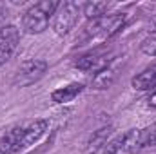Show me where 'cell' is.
<instances>
[{
  "label": "cell",
  "instance_id": "6da1fadb",
  "mask_svg": "<svg viewBox=\"0 0 156 154\" xmlns=\"http://www.w3.org/2000/svg\"><path fill=\"white\" fill-rule=\"evenodd\" d=\"M45 129H47L45 120H31L11 127L0 138V154H15L24 147L33 145L45 132Z\"/></svg>",
  "mask_w": 156,
  "mask_h": 154
},
{
  "label": "cell",
  "instance_id": "7a4b0ae2",
  "mask_svg": "<svg viewBox=\"0 0 156 154\" xmlns=\"http://www.w3.org/2000/svg\"><path fill=\"white\" fill-rule=\"evenodd\" d=\"M125 24V16L123 15H105L100 16L96 20H91L82 37H80V45H94V44H102L105 40H109L111 37H115L118 31L123 27Z\"/></svg>",
  "mask_w": 156,
  "mask_h": 154
},
{
  "label": "cell",
  "instance_id": "3957f363",
  "mask_svg": "<svg viewBox=\"0 0 156 154\" xmlns=\"http://www.w3.org/2000/svg\"><path fill=\"white\" fill-rule=\"evenodd\" d=\"M58 5L60 4L53 2V0H44V2H38V4L31 5L22 16L24 31L29 33V35H38L42 31H45L47 26H49V18L55 15Z\"/></svg>",
  "mask_w": 156,
  "mask_h": 154
},
{
  "label": "cell",
  "instance_id": "277c9868",
  "mask_svg": "<svg viewBox=\"0 0 156 154\" xmlns=\"http://www.w3.org/2000/svg\"><path fill=\"white\" fill-rule=\"evenodd\" d=\"M142 147V131L131 129L122 136L111 140L109 143H105L104 154H136Z\"/></svg>",
  "mask_w": 156,
  "mask_h": 154
},
{
  "label": "cell",
  "instance_id": "5b68a950",
  "mask_svg": "<svg viewBox=\"0 0 156 154\" xmlns=\"http://www.w3.org/2000/svg\"><path fill=\"white\" fill-rule=\"evenodd\" d=\"M80 15V4L76 2H62L58 9L55 11V20H53V29L56 35H67L75 24L78 22Z\"/></svg>",
  "mask_w": 156,
  "mask_h": 154
},
{
  "label": "cell",
  "instance_id": "8992f818",
  "mask_svg": "<svg viewBox=\"0 0 156 154\" xmlns=\"http://www.w3.org/2000/svg\"><path fill=\"white\" fill-rule=\"evenodd\" d=\"M45 69H47V64L44 60H27L18 67V71L15 75V83L20 87L31 85L44 76Z\"/></svg>",
  "mask_w": 156,
  "mask_h": 154
},
{
  "label": "cell",
  "instance_id": "52a82bcc",
  "mask_svg": "<svg viewBox=\"0 0 156 154\" xmlns=\"http://www.w3.org/2000/svg\"><path fill=\"white\" fill-rule=\"evenodd\" d=\"M18 42H20V31L15 26H7L0 29V65H4L13 56Z\"/></svg>",
  "mask_w": 156,
  "mask_h": 154
},
{
  "label": "cell",
  "instance_id": "ba28073f",
  "mask_svg": "<svg viewBox=\"0 0 156 154\" xmlns=\"http://www.w3.org/2000/svg\"><path fill=\"white\" fill-rule=\"evenodd\" d=\"M109 64V58L107 54H102V53H89V54H83L76 60V67L83 73H98L102 69H105Z\"/></svg>",
  "mask_w": 156,
  "mask_h": 154
},
{
  "label": "cell",
  "instance_id": "9c48e42d",
  "mask_svg": "<svg viewBox=\"0 0 156 154\" xmlns=\"http://www.w3.org/2000/svg\"><path fill=\"white\" fill-rule=\"evenodd\" d=\"M133 87L138 91H151L156 89V64L144 69L140 75L133 78Z\"/></svg>",
  "mask_w": 156,
  "mask_h": 154
},
{
  "label": "cell",
  "instance_id": "30bf717a",
  "mask_svg": "<svg viewBox=\"0 0 156 154\" xmlns=\"http://www.w3.org/2000/svg\"><path fill=\"white\" fill-rule=\"evenodd\" d=\"M82 91H83V85H82V83H71V85H67V87L56 89V91L51 94V98H53L55 103H67V102L75 100Z\"/></svg>",
  "mask_w": 156,
  "mask_h": 154
},
{
  "label": "cell",
  "instance_id": "8fae6325",
  "mask_svg": "<svg viewBox=\"0 0 156 154\" xmlns=\"http://www.w3.org/2000/svg\"><path fill=\"white\" fill-rule=\"evenodd\" d=\"M109 9L107 2H87L83 5V15L89 20H96L100 16H105V11Z\"/></svg>",
  "mask_w": 156,
  "mask_h": 154
},
{
  "label": "cell",
  "instance_id": "7c38bea8",
  "mask_svg": "<svg viewBox=\"0 0 156 154\" xmlns=\"http://www.w3.org/2000/svg\"><path fill=\"white\" fill-rule=\"evenodd\" d=\"M115 76H116L115 69L105 67V69H102V71H98V73L94 75V78H93V85H94L96 89H107V87L115 82Z\"/></svg>",
  "mask_w": 156,
  "mask_h": 154
},
{
  "label": "cell",
  "instance_id": "4fadbf2b",
  "mask_svg": "<svg viewBox=\"0 0 156 154\" xmlns=\"http://www.w3.org/2000/svg\"><path fill=\"white\" fill-rule=\"evenodd\" d=\"M107 136H109V129H100L93 138H91V142H89V154L96 152L100 147H105V140H107Z\"/></svg>",
  "mask_w": 156,
  "mask_h": 154
},
{
  "label": "cell",
  "instance_id": "5bb4252c",
  "mask_svg": "<svg viewBox=\"0 0 156 154\" xmlns=\"http://www.w3.org/2000/svg\"><path fill=\"white\" fill-rule=\"evenodd\" d=\"M142 145L144 147H156V123L142 129Z\"/></svg>",
  "mask_w": 156,
  "mask_h": 154
},
{
  "label": "cell",
  "instance_id": "9a60e30c",
  "mask_svg": "<svg viewBox=\"0 0 156 154\" xmlns=\"http://www.w3.org/2000/svg\"><path fill=\"white\" fill-rule=\"evenodd\" d=\"M142 51L149 56H156V31L142 40Z\"/></svg>",
  "mask_w": 156,
  "mask_h": 154
},
{
  "label": "cell",
  "instance_id": "2e32d148",
  "mask_svg": "<svg viewBox=\"0 0 156 154\" xmlns=\"http://www.w3.org/2000/svg\"><path fill=\"white\" fill-rule=\"evenodd\" d=\"M5 18H7V9L0 4V29H2V26L5 24Z\"/></svg>",
  "mask_w": 156,
  "mask_h": 154
},
{
  "label": "cell",
  "instance_id": "e0dca14e",
  "mask_svg": "<svg viewBox=\"0 0 156 154\" xmlns=\"http://www.w3.org/2000/svg\"><path fill=\"white\" fill-rule=\"evenodd\" d=\"M149 105L151 107H156V89H153V93H151V96H149Z\"/></svg>",
  "mask_w": 156,
  "mask_h": 154
}]
</instances>
